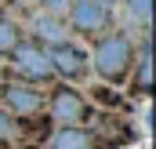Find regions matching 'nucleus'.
<instances>
[{"instance_id": "f257e3e1", "label": "nucleus", "mask_w": 156, "mask_h": 149, "mask_svg": "<svg viewBox=\"0 0 156 149\" xmlns=\"http://www.w3.org/2000/svg\"><path fill=\"white\" fill-rule=\"evenodd\" d=\"M131 62H134V47L123 33H105L94 47V69L102 73V80L120 84L123 76L131 73Z\"/></svg>"}, {"instance_id": "0eeeda50", "label": "nucleus", "mask_w": 156, "mask_h": 149, "mask_svg": "<svg viewBox=\"0 0 156 149\" xmlns=\"http://www.w3.org/2000/svg\"><path fill=\"white\" fill-rule=\"evenodd\" d=\"M51 149H98V142L83 127H58L51 138Z\"/></svg>"}, {"instance_id": "f03ea898", "label": "nucleus", "mask_w": 156, "mask_h": 149, "mask_svg": "<svg viewBox=\"0 0 156 149\" xmlns=\"http://www.w3.org/2000/svg\"><path fill=\"white\" fill-rule=\"evenodd\" d=\"M11 62H15V73L22 76L26 84H37L51 76V58H47V47L37 40H18L11 47Z\"/></svg>"}, {"instance_id": "6e6552de", "label": "nucleus", "mask_w": 156, "mask_h": 149, "mask_svg": "<svg viewBox=\"0 0 156 149\" xmlns=\"http://www.w3.org/2000/svg\"><path fill=\"white\" fill-rule=\"evenodd\" d=\"M33 33H37V44H40V40H47V44L55 47V44L66 40V26H62L58 15H47V11H44L37 22H33Z\"/></svg>"}, {"instance_id": "39448f33", "label": "nucleus", "mask_w": 156, "mask_h": 149, "mask_svg": "<svg viewBox=\"0 0 156 149\" xmlns=\"http://www.w3.org/2000/svg\"><path fill=\"white\" fill-rule=\"evenodd\" d=\"M87 116V102L83 95L73 87H58L51 95V120L62 124V127H80V120Z\"/></svg>"}, {"instance_id": "9b49d317", "label": "nucleus", "mask_w": 156, "mask_h": 149, "mask_svg": "<svg viewBox=\"0 0 156 149\" xmlns=\"http://www.w3.org/2000/svg\"><path fill=\"white\" fill-rule=\"evenodd\" d=\"M127 11H131L134 22L149 26V18H153V0H127Z\"/></svg>"}, {"instance_id": "f8f14e48", "label": "nucleus", "mask_w": 156, "mask_h": 149, "mask_svg": "<svg viewBox=\"0 0 156 149\" xmlns=\"http://www.w3.org/2000/svg\"><path fill=\"white\" fill-rule=\"evenodd\" d=\"M11 127H15V124H11V113H7V109H0V142L11 135Z\"/></svg>"}, {"instance_id": "9d476101", "label": "nucleus", "mask_w": 156, "mask_h": 149, "mask_svg": "<svg viewBox=\"0 0 156 149\" xmlns=\"http://www.w3.org/2000/svg\"><path fill=\"white\" fill-rule=\"evenodd\" d=\"M22 40V29L11 18H0V55H11V47Z\"/></svg>"}, {"instance_id": "423d86ee", "label": "nucleus", "mask_w": 156, "mask_h": 149, "mask_svg": "<svg viewBox=\"0 0 156 149\" xmlns=\"http://www.w3.org/2000/svg\"><path fill=\"white\" fill-rule=\"evenodd\" d=\"M0 98L15 116H29L44 106V95L37 91V84H26V80H7L0 87Z\"/></svg>"}, {"instance_id": "20e7f679", "label": "nucleus", "mask_w": 156, "mask_h": 149, "mask_svg": "<svg viewBox=\"0 0 156 149\" xmlns=\"http://www.w3.org/2000/svg\"><path fill=\"white\" fill-rule=\"evenodd\" d=\"M47 58H51V73L66 76V80H76V76L87 73V51L76 47V44H69V40L47 47Z\"/></svg>"}, {"instance_id": "1a4fd4ad", "label": "nucleus", "mask_w": 156, "mask_h": 149, "mask_svg": "<svg viewBox=\"0 0 156 149\" xmlns=\"http://www.w3.org/2000/svg\"><path fill=\"white\" fill-rule=\"evenodd\" d=\"M131 87H134L138 95H153V44H149V40L142 44V62H138V69H134Z\"/></svg>"}, {"instance_id": "ddd939ff", "label": "nucleus", "mask_w": 156, "mask_h": 149, "mask_svg": "<svg viewBox=\"0 0 156 149\" xmlns=\"http://www.w3.org/2000/svg\"><path fill=\"white\" fill-rule=\"evenodd\" d=\"M40 4H44V11H47V15H55V11H66V4H69V0H40Z\"/></svg>"}, {"instance_id": "4468645a", "label": "nucleus", "mask_w": 156, "mask_h": 149, "mask_svg": "<svg viewBox=\"0 0 156 149\" xmlns=\"http://www.w3.org/2000/svg\"><path fill=\"white\" fill-rule=\"evenodd\" d=\"M98 4H105V7H113V4H116V0H98Z\"/></svg>"}, {"instance_id": "7ed1b4c3", "label": "nucleus", "mask_w": 156, "mask_h": 149, "mask_svg": "<svg viewBox=\"0 0 156 149\" xmlns=\"http://www.w3.org/2000/svg\"><path fill=\"white\" fill-rule=\"evenodd\" d=\"M66 18L73 22V29H80V33H102L113 15L98 0H69L66 4Z\"/></svg>"}]
</instances>
